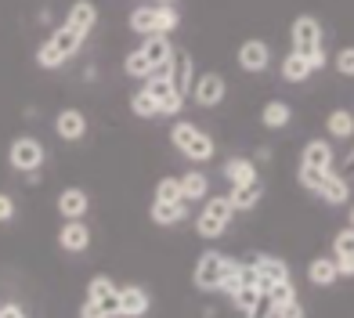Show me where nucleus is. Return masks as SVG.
Wrapping results in <instances>:
<instances>
[{
  "mask_svg": "<svg viewBox=\"0 0 354 318\" xmlns=\"http://www.w3.org/2000/svg\"><path fill=\"white\" fill-rule=\"evenodd\" d=\"M289 40H293V55H300L304 62L315 69L329 66V55L322 51V26L318 19H311V15H300V19L293 22V29H289Z\"/></svg>",
  "mask_w": 354,
  "mask_h": 318,
  "instance_id": "obj_1",
  "label": "nucleus"
},
{
  "mask_svg": "<svg viewBox=\"0 0 354 318\" xmlns=\"http://www.w3.org/2000/svg\"><path fill=\"white\" fill-rule=\"evenodd\" d=\"M170 145L181 152V156H188L192 163H206V159H214V152H217V145H214V138L203 131V127H196V123H188V120H177L174 123V131H170Z\"/></svg>",
  "mask_w": 354,
  "mask_h": 318,
  "instance_id": "obj_2",
  "label": "nucleus"
},
{
  "mask_svg": "<svg viewBox=\"0 0 354 318\" xmlns=\"http://www.w3.org/2000/svg\"><path fill=\"white\" fill-rule=\"evenodd\" d=\"M181 26V15L170 4H141L131 11V29L141 37H167Z\"/></svg>",
  "mask_w": 354,
  "mask_h": 318,
  "instance_id": "obj_3",
  "label": "nucleus"
},
{
  "mask_svg": "<svg viewBox=\"0 0 354 318\" xmlns=\"http://www.w3.org/2000/svg\"><path fill=\"white\" fill-rule=\"evenodd\" d=\"M232 206H228V196H206L203 199V214L196 217V232L203 238H221L228 232V221H232Z\"/></svg>",
  "mask_w": 354,
  "mask_h": 318,
  "instance_id": "obj_4",
  "label": "nucleus"
},
{
  "mask_svg": "<svg viewBox=\"0 0 354 318\" xmlns=\"http://www.w3.org/2000/svg\"><path fill=\"white\" fill-rule=\"evenodd\" d=\"M8 159H11V167H15V170H22V174H37V170L44 167V145H40L37 138L22 134V138H15V141H11Z\"/></svg>",
  "mask_w": 354,
  "mask_h": 318,
  "instance_id": "obj_5",
  "label": "nucleus"
},
{
  "mask_svg": "<svg viewBox=\"0 0 354 318\" xmlns=\"http://www.w3.org/2000/svg\"><path fill=\"white\" fill-rule=\"evenodd\" d=\"M224 268H228V257H221V253H203L199 257V264H196V290H203V293H214V290H221V279H224Z\"/></svg>",
  "mask_w": 354,
  "mask_h": 318,
  "instance_id": "obj_6",
  "label": "nucleus"
},
{
  "mask_svg": "<svg viewBox=\"0 0 354 318\" xmlns=\"http://www.w3.org/2000/svg\"><path fill=\"white\" fill-rule=\"evenodd\" d=\"M87 300L94 308H102L105 318H120V290L112 286L109 275H94L87 282Z\"/></svg>",
  "mask_w": 354,
  "mask_h": 318,
  "instance_id": "obj_7",
  "label": "nucleus"
},
{
  "mask_svg": "<svg viewBox=\"0 0 354 318\" xmlns=\"http://www.w3.org/2000/svg\"><path fill=\"white\" fill-rule=\"evenodd\" d=\"M224 94H228V84H224L221 73H203L199 80H192V98H196V105H203V109L221 105Z\"/></svg>",
  "mask_w": 354,
  "mask_h": 318,
  "instance_id": "obj_8",
  "label": "nucleus"
},
{
  "mask_svg": "<svg viewBox=\"0 0 354 318\" xmlns=\"http://www.w3.org/2000/svg\"><path fill=\"white\" fill-rule=\"evenodd\" d=\"M253 275H257V286H261V293H268L271 286H279V282H289V268H286V261L282 257H257L253 264Z\"/></svg>",
  "mask_w": 354,
  "mask_h": 318,
  "instance_id": "obj_9",
  "label": "nucleus"
},
{
  "mask_svg": "<svg viewBox=\"0 0 354 318\" xmlns=\"http://www.w3.org/2000/svg\"><path fill=\"white\" fill-rule=\"evenodd\" d=\"M333 163H336V156H333V145L329 141H308L304 145V156H300V167H308V170H318V174H333Z\"/></svg>",
  "mask_w": 354,
  "mask_h": 318,
  "instance_id": "obj_10",
  "label": "nucleus"
},
{
  "mask_svg": "<svg viewBox=\"0 0 354 318\" xmlns=\"http://www.w3.org/2000/svg\"><path fill=\"white\" fill-rule=\"evenodd\" d=\"M239 66H243L246 73H264L271 66V47L264 40H246L243 47H239Z\"/></svg>",
  "mask_w": 354,
  "mask_h": 318,
  "instance_id": "obj_11",
  "label": "nucleus"
},
{
  "mask_svg": "<svg viewBox=\"0 0 354 318\" xmlns=\"http://www.w3.org/2000/svg\"><path fill=\"white\" fill-rule=\"evenodd\" d=\"M224 178H228L232 188H253V185H261V181H257V163H253V159H246V156L228 159V163H224Z\"/></svg>",
  "mask_w": 354,
  "mask_h": 318,
  "instance_id": "obj_12",
  "label": "nucleus"
},
{
  "mask_svg": "<svg viewBox=\"0 0 354 318\" xmlns=\"http://www.w3.org/2000/svg\"><path fill=\"white\" fill-rule=\"evenodd\" d=\"M149 308H152V300L141 286H123L120 290V318H145Z\"/></svg>",
  "mask_w": 354,
  "mask_h": 318,
  "instance_id": "obj_13",
  "label": "nucleus"
},
{
  "mask_svg": "<svg viewBox=\"0 0 354 318\" xmlns=\"http://www.w3.org/2000/svg\"><path fill=\"white\" fill-rule=\"evenodd\" d=\"M55 134L62 141H80L87 134V116L80 113V109H62L58 120H55Z\"/></svg>",
  "mask_w": 354,
  "mask_h": 318,
  "instance_id": "obj_14",
  "label": "nucleus"
},
{
  "mask_svg": "<svg viewBox=\"0 0 354 318\" xmlns=\"http://www.w3.org/2000/svg\"><path fill=\"white\" fill-rule=\"evenodd\" d=\"M58 246L69 250V253H84L91 246V228L84 225V221H66L58 232Z\"/></svg>",
  "mask_w": 354,
  "mask_h": 318,
  "instance_id": "obj_15",
  "label": "nucleus"
},
{
  "mask_svg": "<svg viewBox=\"0 0 354 318\" xmlns=\"http://www.w3.org/2000/svg\"><path fill=\"white\" fill-rule=\"evenodd\" d=\"M192 55L185 51V55H177L174 51V62H170V87H174V94H181V98H188L192 94Z\"/></svg>",
  "mask_w": 354,
  "mask_h": 318,
  "instance_id": "obj_16",
  "label": "nucleus"
},
{
  "mask_svg": "<svg viewBox=\"0 0 354 318\" xmlns=\"http://www.w3.org/2000/svg\"><path fill=\"white\" fill-rule=\"evenodd\" d=\"M91 210V199L84 188H66V192H58V214L66 221H80Z\"/></svg>",
  "mask_w": 354,
  "mask_h": 318,
  "instance_id": "obj_17",
  "label": "nucleus"
},
{
  "mask_svg": "<svg viewBox=\"0 0 354 318\" xmlns=\"http://www.w3.org/2000/svg\"><path fill=\"white\" fill-rule=\"evenodd\" d=\"M94 22H98V8H94L91 0H76V4L69 8V22L66 26L73 29V33H80L84 40H87V33L94 29Z\"/></svg>",
  "mask_w": 354,
  "mask_h": 318,
  "instance_id": "obj_18",
  "label": "nucleus"
},
{
  "mask_svg": "<svg viewBox=\"0 0 354 318\" xmlns=\"http://www.w3.org/2000/svg\"><path fill=\"white\" fill-rule=\"evenodd\" d=\"M138 51H141L145 62H149V73H152L156 66H167V62L174 58V44L167 37H145V44L138 47Z\"/></svg>",
  "mask_w": 354,
  "mask_h": 318,
  "instance_id": "obj_19",
  "label": "nucleus"
},
{
  "mask_svg": "<svg viewBox=\"0 0 354 318\" xmlns=\"http://www.w3.org/2000/svg\"><path fill=\"white\" fill-rule=\"evenodd\" d=\"M177 181H181V199L185 203H203L210 196V178H206L203 170H188L185 178H177Z\"/></svg>",
  "mask_w": 354,
  "mask_h": 318,
  "instance_id": "obj_20",
  "label": "nucleus"
},
{
  "mask_svg": "<svg viewBox=\"0 0 354 318\" xmlns=\"http://www.w3.org/2000/svg\"><path fill=\"white\" fill-rule=\"evenodd\" d=\"M318 199H326L329 206H344L347 199H351V188H347V181L344 178H336V174H329L326 181H322V188L315 192Z\"/></svg>",
  "mask_w": 354,
  "mask_h": 318,
  "instance_id": "obj_21",
  "label": "nucleus"
},
{
  "mask_svg": "<svg viewBox=\"0 0 354 318\" xmlns=\"http://www.w3.org/2000/svg\"><path fill=\"white\" fill-rule=\"evenodd\" d=\"M47 44H51L55 51H58V58L66 62V58H73V55L80 51V47H84V37H80V33H73L69 26H62V29H58V33H55L51 40H47Z\"/></svg>",
  "mask_w": 354,
  "mask_h": 318,
  "instance_id": "obj_22",
  "label": "nucleus"
},
{
  "mask_svg": "<svg viewBox=\"0 0 354 318\" xmlns=\"http://www.w3.org/2000/svg\"><path fill=\"white\" fill-rule=\"evenodd\" d=\"M188 217V203H152V221L156 225H177Z\"/></svg>",
  "mask_w": 354,
  "mask_h": 318,
  "instance_id": "obj_23",
  "label": "nucleus"
},
{
  "mask_svg": "<svg viewBox=\"0 0 354 318\" xmlns=\"http://www.w3.org/2000/svg\"><path fill=\"white\" fill-rule=\"evenodd\" d=\"M326 131H329V138H336V141H351V134H354V116L347 113V109H336V113H329V120H326Z\"/></svg>",
  "mask_w": 354,
  "mask_h": 318,
  "instance_id": "obj_24",
  "label": "nucleus"
},
{
  "mask_svg": "<svg viewBox=\"0 0 354 318\" xmlns=\"http://www.w3.org/2000/svg\"><path fill=\"white\" fill-rule=\"evenodd\" d=\"M308 279H311L315 286H333L336 279H340V272H336L333 257H315V261L308 264Z\"/></svg>",
  "mask_w": 354,
  "mask_h": 318,
  "instance_id": "obj_25",
  "label": "nucleus"
},
{
  "mask_svg": "<svg viewBox=\"0 0 354 318\" xmlns=\"http://www.w3.org/2000/svg\"><path fill=\"white\" fill-rule=\"evenodd\" d=\"M289 120H293V109H289V102H268V105L261 109V123L268 127V131L286 127Z\"/></svg>",
  "mask_w": 354,
  "mask_h": 318,
  "instance_id": "obj_26",
  "label": "nucleus"
},
{
  "mask_svg": "<svg viewBox=\"0 0 354 318\" xmlns=\"http://www.w3.org/2000/svg\"><path fill=\"white\" fill-rule=\"evenodd\" d=\"M308 76H311L308 62H304L300 55H286V62H282V80L286 84H304Z\"/></svg>",
  "mask_w": 354,
  "mask_h": 318,
  "instance_id": "obj_27",
  "label": "nucleus"
},
{
  "mask_svg": "<svg viewBox=\"0 0 354 318\" xmlns=\"http://www.w3.org/2000/svg\"><path fill=\"white\" fill-rule=\"evenodd\" d=\"M261 185H253V188H232L228 192V206L232 210H253L257 203H261Z\"/></svg>",
  "mask_w": 354,
  "mask_h": 318,
  "instance_id": "obj_28",
  "label": "nucleus"
},
{
  "mask_svg": "<svg viewBox=\"0 0 354 318\" xmlns=\"http://www.w3.org/2000/svg\"><path fill=\"white\" fill-rule=\"evenodd\" d=\"M152 203H185L181 199V181H177V178H163L156 185V199Z\"/></svg>",
  "mask_w": 354,
  "mask_h": 318,
  "instance_id": "obj_29",
  "label": "nucleus"
},
{
  "mask_svg": "<svg viewBox=\"0 0 354 318\" xmlns=\"http://www.w3.org/2000/svg\"><path fill=\"white\" fill-rule=\"evenodd\" d=\"M131 113H134V116H141V120H152V116H159V113H156V102L149 98V91H145V87H141V91L134 94V98H131Z\"/></svg>",
  "mask_w": 354,
  "mask_h": 318,
  "instance_id": "obj_30",
  "label": "nucleus"
},
{
  "mask_svg": "<svg viewBox=\"0 0 354 318\" xmlns=\"http://www.w3.org/2000/svg\"><path fill=\"white\" fill-rule=\"evenodd\" d=\"M340 257H354V232H351V228H340V232H336L333 261H340Z\"/></svg>",
  "mask_w": 354,
  "mask_h": 318,
  "instance_id": "obj_31",
  "label": "nucleus"
},
{
  "mask_svg": "<svg viewBox=\"0 0 354 318\" xmlns=\"http://www.w3.org/2000/svg\"><path fill=\"white\" fill-rule=\"evenodd\" d=\"M264 297H268L271 311H275L279 304H286V300H293V297H297V290H293V282H279V286H271V290H268Z\"/></svg>",
  "mask_w": 354,
  "mask_h": 318,
  "instance_id": "obj_32",
  "label": "nucleus"
},
{
  "mask_svg": "<svg viewBox=\"0 0 354 318\" xmlns=\"http://www.w3.org/2000/svg\"><path fill=\"white\" fill-rule=\"evenodd\" d=\"M271 318H308V311H304L300 297H293V300H286V304H279L271 311Z\"/></svg>",
  "mask_w": 354,
  "mask_h": 318,
  "instance_id": "obj_33",
  "label": "nucleus"
},
{
  "mask_svg": "<svg viewBox=\"0 0 354 318\" xmlns=\"http://www.w3.org/2000/svg\"><path fill=\"white\" fill-rule=\"evenodd\" d=\"M37 66L40 69H58L62 66V58H58V51H55L51 44H40L37 47Z\"/></svg>",
  "mask_w": 354,
  "mask_h": 318,
  "instance_id": "obj_34",
  "label": "nucleus"
},
{
  "mask_svg": "<svg viewBox=\"0 0 354 318\" xmlns=\"http://www.w3.org/2000/svg\"><path fill=\"white\" fill-rule=\"evenodd\" d=\"M123 69H127V76H149V62L141 58V51H131L127 55V62H123Z\"/></svg>",
  "mask_w": 354,
  "mask_h": 318,
  "instance_id": "obj_35",
  "label": "nucleus"
},
{
  "mask_svg": "<svg viewBox=\"0 0 354 318\" xmlns=\"http://www.w3.org/2000/svg\"><path fill=\"white\" fill-rule=\"evenodd\" d=\"M329 174H318V170H308V167H300V185L308 188V192H318L322 181H326Z\"/></svg>",
  "mask_w": 354,
  "mask_h": 318,
  "instance_id": "obj_36",
  "label": "nucleus"
},
{
  "mask_svg": "<svg viewBox=\"0 0 354 318\" xmlns=\"http://www.w3.org/2000/svg\"><path fill=\"white\" fill-rule=\"evenodd\" d=\"M336 73H340V76H354V51H351V47H344V51L336 55Z\"/></svg>",
  "mask_w": 354,
  "mask_h": 318,
  "instance_id": "obj_37",
  "label": "nucleus"
},
{
  "mask_svg": "<svg viewBox=\"0 0 354 318\" xmlns=\"http://www.w3.org/2000/svg\"><path fill=\"white\" fill-rule=\"evenodd\" d=\"M11 217H15V199L0 192V225H4V221H11Z\"/></svg>",
  "mask_w": 354,
  "mask_h": 318,
  "instance_id": "obj_38",
  "label": "nucleus"
},
{
  "mask_svg": "<svg viewBox=\"0 0 354 318\" xmlns=\"http://www.w3.org/2000/svg\"><path fill=\"white\" fill-rule=\"evenodd\" d=\"M0 318H29L19 304H0Z\"/></svg>",
  "mask_w": 354,
  "mask_h": 318,
  "instance_id": "obj_39",
  "label": "nucleus"
},
{
  "mask_svg": "<svg viewBox=\"0 0 354 318\" xmlns=\"http://www.w3.org/2000/svg\"><path fill=\"white\" fill-rule=\"evenodd\" d=\"M80 318H105V311H102V308H94L91 300H84V308H80Z\"/></svg>",
  "mask_w": 354,
  "mask_h": 318,
  "instance_id": "obj_40",
  "label": "nucleus"
},
{
  "mask_svg": "<svg viewBox=\"0 0 354 318\" xmlns=\"http://www.w3.org/2000/svg\"><path fill=\"white\" fill-rule=\"evenodd\" d=\"M156 4H170V8H174V4H177V0H156Z\"/></svg>",
  "mask_w": 354,
  "mask_h": 318,
  "instance_id": "obj_41",
  "label": "nucleus"
}]
</instances>
